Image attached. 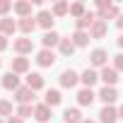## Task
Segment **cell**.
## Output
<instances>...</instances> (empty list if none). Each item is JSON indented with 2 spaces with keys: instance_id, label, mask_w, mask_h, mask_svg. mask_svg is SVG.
Returning <instances> with one entry per match:
<instances>
[{
  "instance_id": "cell-31",
  "label": "cell",
  "mask_w": 123,
  "mask_h": 123,
  "mask_svg": "<svg viewBox=\"0 0 123 123\" xmlns=\"http://www.w3.org/2000/svg\"><path fill=\"white\" fill-rule=\"evenodd\" d=\"M12 7H15V5L10 3V0H0V15H7Z\"/></svg>"
},
{
  "instance_id": "cell-34",
  "label": "cell",
  "mask_w": 123,
  "mask_h": 123,
  "mask_svg": "<svg viewBox=\"0 0 123 123\" xmlns=\"http://www.w3.org/2000/svg\"><path fill=\"white\" fill-rule=\"evenodd\" d=\"M7 123H24V121H22L19 116H10V118H7Z\"/></svg>"
},
{
  "instance_id": "cell-32",
  "label": "cell",
  "mask_w": 123,
  "mask_h": 123,
  "mask_svg": "<svg viewBox=\"0 0 123 123\" xmlns=\"http://www.w3.org/2000/svg\"><path fill=\"white\" fill-rule=\"evenodd\" d=\"M113 68H116V70H123V53H118V55L113 58Z\"/></svg>"
},
{
  "instance_id": "cell-26",
  "label": "cell",
  "mask_w": 123,
  "mask_h": 123,
  "mask_svg": "<svg viewBox=\"0 0 123 123\" xmlns=\"http://www.w3.org/2000/svg\"><path fill=\"white\" fill-rule=\"evenodd\" d=\"M22 19L24 17H31V3H27V0H22V3H15V7H12Z\"/></svg>"
},
{
  "instance_id": "cell-3",
  "label": "cell",
  "mask_w": 123,
  "mask_h": 123,
  "mask_svg": "<svg viewBox=\"0 0 123 123\" xmlns=\"http://www.w3.org/2000/svg\"><path fill=\"white\" fill-rule=\"evenodd\" d=\"M94 22H97V15H94V12H87L85 17L75 19V31H89Z\"/></svg>"
},
{
  "instance_id": "cell-37",
  "label": "cell",
  "mask_w": 123,
  "mask_h": 123,
  "mask_svg": "<svg viewBox=\"0 0 123 123\" xmlns=\"http://www.w3.org/2000/svg\"><path fill=\"white\" fill-rule=\"evenodd\" d=\"M118 118H123V104H121V109H118Z\"/></svg>"
},
{
  "instance_id": "cell-38",
  "label": "cell",
  "mask_w": 123,
  "mask_h": 123,
  "mask_svg": "<svg viewBox=\"0 0 123 123\" xmlns=\"http://www.w3.org/2000/svg\"><path fill=\"white\" fill-rule=\"evenodd\" d=\"M82 123H97V121H92V118H85V121H82Z\"/></svg>"
},
{
  "instance_id": "cell-28",
  "label": "cell",
  "mask_w": 123,
  "mask_h": 123,
  "mask_svg": "<svg viewBox=\"0 0 123 123\" xmlns=\"http://www.w3.org/2000/svg\"><path fill=\"white\" fill-rule=\"evenodd\" d=\"M70 15H73V17H77V19H80V17H85V15H87L85 3H73V5H70Z\"/></svg>"
},
{
  "instance_id": "cell-13",
  "label": "cell",
  "mask_w": 123,
  "mask_h": 123,
  "mask_svg": "<svg viewBox=\"0 0 123 123\" xmlns=\"http://www.w3.org/2000/svg\"><path fill=\"white\" fill-rule=\"evenodd\" d=\"M12 73H17V75H24V73H29V58H24V55H17V58H12Z\"/></svg>"
},
{
  "instance_id": "cell-36",
  "label": "cell",
  "mask_w": 123,
  "mask_h": 123,
  "mask_svg": "<svg viewBox=\"0 0 123 123\" xmlns=\"http://www.w3.org/2000/svg\"><path fill=\"white\" fill-rule=\"evenodd\" d=\"M118 46H121V48H123V34H121V36H118Z\"/></svg>"
},
{
  "instance_id": "cell-29",
  "label": "cell",
  "mask_w": 123,
  "mask_h": 123,
  "mask_svg": "<svg viewBox=\"0 0 123 123\" xmlns=\"http://www.w3.org/2000/svg\"><path fill=\"white\" fill-rule=\"evenodd\" d=\"M51 12H53V17H63V15L70 12V5H68V3H55Z\"/></svg>"
},
{
  "instance_id": "cell-6",
  "label": "cell",
  "mask_w": 123,
  "mask_h": 123,
  "mask_svg": "<svg viewBox=\"0 0 123 123\" xmlns=\"http://www.w3.org/2000/svg\"><path fill=\"white\" fill-rule=\"evenodd\" d=\"M106 58H109V53H106L104 48H94V51L89 53V63H92L94 68H106Z\"/></svg>"
},
{
  "instance_id": "cell-35",
  "label": "cell",
  "mask_w": 123,
  "mask_h": 123,
  "mask_svg": "<svg viewBox=\"0 0 123 123\" xmlns=\"http://www.w3.org/2000/svg\"><path fill=\"white\" fill-rule=\"evenodd\" d=\"M116 24H118V29H121V31H123V15H121V17H118V19H116Z\"/></svg>"
},
{
  "instance_id": "cell-2",
  "label": "cell",
  "mask_w": 123,
  "mask_h": 123,
  "mask_svg": "<svg viewBox=\"0 0 123 123\" xmlns=\"http://www.w3.org/2000/svg\"><path fill=\"white\" fill-rule=\"evenodd\" d=\"M77 82H80V75H77L75 70H63V73H60V87L73 89Z\"/></svg>"
},
{
  "instance_id": "cell-7",
  "label": "cell",
  "mask_w": 123,
  "mask_h": 123,
  "mask_svg": "<svg viewBox=\"0 0 123 123\" xmlns=\"http://www.w3.org/2000/svg\"><path fill=\"white\" fill-rule=\"evenodd\" d=\"M53 12H48V10H41L39 15H36V24L39 27H43L46 31H53Z\"/></svg>"
},
{
  "instance_id": "cell-5",
  "label": "cell",
  "mask_w": 123,
  "mask_h": 123,
  "mask_svg": "<svg viewBox=\"0 0 123 123\" xmlns=\"http://www.w3.org/2000/svg\"><path fill=\"white\" fill-rule=\"evenodd\" d=\"M97 97L104 101V106H113V101L118 99V92H116V87H101Z\"/></svg>"
},
{
  "instance_id": "cell-8",
  "label": "cell",
  "mask_w": 123,
  "mask_h": 123,
  "mask_svg": "<svg viewBox=\"0 0 123 123\" xmlns=\"http://www.w3.org/2000/svg\"><path fill=\"white\" fill-rule=\"evenodd\" d=\"M36 63H39L41 68H51V65L55 63V53H53V51H48V48L39 51V53H36Z\"/></svg>"
},
{
  "instance_id": "cell-12",
  "label": "cell",
  "mask_w": 123,
  "mask_h": 123,
  "mask_svg": "<svg viewBox=\"0 0 123 123\" xmlns=\"http://www.w3.org/2000/svg\"><path fill=\"white\" fill-rule=\"evenodd\" d=\"M99 121H101V123H116V121H118V109L104 106V109L99 111Z\"/></svg>"
},
{
  "instance_id": "cell-33",
  "label": "cell",
  "mask_w": 123,
  "mask_h": 123,
  "mask_svg": "<svg viewBox=\"0 0 123 123\" xmlns=\"http://www.w3.org/2000/svg\"><path fill=\"white\" fill-rule=\"evenodd\" d=\"M5 48H7V36L0 34V51H5Z\"/></svg>"
},
{
  "instance_id": "cell-17",
  "label": "cell",
  "mask_w": 123,
  "mask_h": 123,
  "mask_svg": "<svg viewBox=\"0 0 123 123\" xmlns=\"http://www.w3.org/2000/svg\"><path fill=\"white\" fill-rule=\"evenodd\" d=\"M15 99H17L19 104H31V101H34V92L24 85V87H19V89L15 92Z\"/></svg>"
},
{
  "instance_id": "cell-11",
  "label": "cell",
  "mask_w": 123,
  "mask_h": 123,
  "mask_svg": "<svg viewBox=\"0 0 123 123\" xmlns=\"http://www.w3.org/2000/svg\"><path fill=\"white\" fill-rule=\"evenodd\" d=\"M34 118H36L39 123H48V121H51V106L36 104V106H34Z\"/></svg>"
},
{
  "instance_id": "cell-22",
  "label": "cell",
  "mask_w": 123,
  "mask_h": 123,
  "mask_svg": "<svg viewBox=\"0 0 123 123\" xmlns=\"http://www.w3.org/2000/svg\"><path fill=\"white\" fill-rule=\"evenodd\" d=\"M60 99H63V97H60V92H58V89H48V92H46V97H43V104L53 109V106H58V104H60Z\"/></svg>"
},
{
  "instance_id": "cell-19",
  "label": "cell",
  "mask_w": 123,
  "mask_h": 123,
  "mask_svg": "<svg viewBox=\"0 0 123 123\" xmlns=\"http://www.w3.org/2000/svg\"><path fill=\"white\" fill-rule=\"evenodd\" d=\"M94 99H97V94H94L92 89H87V87L77 92V101H80V106H92Z\"/></svg>"
},
{
  "instance_id": "cell-1",
  "label": "cell",
  "mask_w": 123,
  "mask_h": 123,
  "mask_svg": "<svg viewBox=\"0 0 123 123\" xmlns=\"http://www.w3.org/2000/svg\"><path fill=\"white\" fill-rule=\"evenodd\" d=\"M99 80H104V87H116V82H118V70L106 65V68H101Z\"/></svg>"
},
{
  "instance_id": "cell-15",
  "label": "cell",
  "mask_w": 123,
  "mask_h": 123,
  "mask_svg": "<svg viewBox=\"0 0 123 123\" xmlns=\"http://www.w3.org/2000/svg\"><path fill=\"white\" fill-rule=\"evenodd\" d=\"M27 87H29L31 92L43 89V75H41V73H29V75H27Z\"/></svg>"
},
{
  "instance_id": "cell-21",
  "label": "cell",
  "mask_w": 123,
  "mask_h": 123,
  "mask_svg": "<svg viewBox=\"0 0 123 123\" xmlns=\"http://www.w3.org/2000/svg\"><path fill=\"white\" fill-rule=\"evenodd\" d=\"M58 51L63 53V55H73V53H75V43H73V39H70V36H68V39H65V36H60Z\"/></svg>"
},
{
  "instance_id": "cell-14",
  "label": "cell",
  "mask_w": 123,
  "mask_h": 123,
  "mask_svg": "<svg viewBox=\"0 0 123 123\" xmlns=\"http://www.w3.org/2000/svg\"><path fill=\"white\" fill-rule=\"evenodd\" d=\"M106 29H109V24H106L104 19H97V22L92 24V29H89V36H92V39H104V36H106Z\"/></svg>"
},
{
  "instance_id": "cell-24",
  "label": "cell",
  "mask_w": 123,
  "mask_h": 123,
  "mask_svg": "<svg viewBox=\"0 0 123 123\" xmlns=\"http://www.w3.org/2000/svg\"><path fill=\"white\" fill-rule=\"evenodd\" d=\"M70 39H73L75 48H82V46H87V43H89V39H92V36H89V31H75Z\"/></svg>"
},
{
  "instance_id": "cell-20",
  "label": "cell",
  "mask_w": 123,
  "mask_h": 123,
  "mask_svg": "<svg viewBox=\"0 0 123 123\" xmlns=\"http://www.w3.org/2000/svg\"><path fill=\"white\" fill-rule=\"evenodd\" d=\"M63 121H65V123H82L85 118H82L80 109H65V111H63Z\"/></svg>"
},
{
  "instance_id": "cell-18",
  "label": "cell",
  "mask_w": 123,
  "mask_h": 123,
  "mask_svg": "<svg viewBox=\"0 0 123 123\" xmlns=\"http://www.w3.org/2000/svg\"><path fill=\"white\" fill-rule=\"evenodd\" d=\"M15 31H17V22L12 17H3V19H0V34H3V36L15 34Z\"/></svg>"
},
{
  "instance_id": "cell-40",
  "label": "cell",
  "mask_w": 123,
  "mask_h": 123,
  "mask_svg": "<svg viewBox=\"0 0 123 123\" xmlns=\"http://www.w3.org/2000/svg\"><path fill=\"white\" fill-rule=\"evenodd\" d=\"M0 123H3V121H0Z\"/></svg>"
},
{
  "instance_id": "cell-9",
  "label": "cell",
  "mask_w": 123,
  "mask_h": 123,
  "mask_svg": "<svg viewBox=\"0 0 123 123\" xmlns=\"http://www.w3.org/2000/svg\"><path fill=\"white\" fill-rule=\"evenodd\" d=\"M97 80H99V73H97L94 68H87V70H85V73L80 75V82H82V85H85L87 89H92V87L97 85Z\"/></svg>"
},
{
  "instance_id": "cell-16",
  "label": "cell",
  "mask_w": 123,
  "mask_h": 123,
  "mask_svg": "<svg viewBox=\"0 0 123 123\" xmlns=\"http://www.w3.org/2000/svg\"><path fill=\"white\" fill-rule=\"evenodd\" d=\"M17 29L27 36V34H31L34 29H36V17H24V19H19L17 22Z\"/></svg>"
},
{
  "instance_id": "cell-10",
  "label": "cell",
  "mask_w": 123,
  "mask_h": 123,
  "mask_svg": "<svg viewBox=\"0 0 123 123\" xmlns=\"http://www.w3.org/2000/svg\"><path fill=\"white\" fill-rule=\"evenodd\" d=\"M3 87H5V89L17 92V89L22 87V85H19V75H17V73H12V70H10V73H5V75H3Z\"/></svg>"
},
{
  "instance_id": "cell-25",
  "label": "cell",
  "mask_w": 123,
  "mask_h": 123,
  "mask_svg": "<svg viewBox=\"0 0 123 123\" xmlns=\"http://www.w3.org/2000/svg\"><path fill=\"white\" fill-rule=\"evenodd\" d=\"M41 43H43V48H48V51H51L53 46H58V43H60V36H58L55 31H46V34H43V39H41Z\"/></svg>"
},
{
  "instance_id": "cell-39",
  "label": "cell",
  "mask_w": 123,
  "mask_h": 123,
  "mask_svg": "<svg viewBox=\"0 0 123 123\" xmlns=\"http://www.w3.org/2000/svg\"><path fill=\"white\" fill-rule=\"evenodd\" d=\"M0 65H3V60H0Z\"/></svg>"
},
{
  "instance_id": "cell-4",
  "label": "cell",
  "mask_w": 123,
  "mask_h": 123,
  "mask_svg": "<svg viewBox=\"0 0 123 123\" xmlns=\"http://www.w3.org/2000/svg\"><path fill=\"white\" fill-rule=\"evenodd\" d=\"M15 51L19 53V55H27V53H31L34 51V41L29 39V36H22V39H15Z\"/></svg>"
},
{
  "instance_id": "cell-27",
  "label": "cell",
  "mask_w": 123,
  "mask_h": 123,
  "mask_svg": "<svg viewBox=\"0 0 123 123\" xmlns=\"http://www.w3.org/2000/svg\"><path fill=\"white\" fill-rule=\"evenodd\" d=\"M15 116H19V118L24 121V118L34 116V106H31V104H19V106H17V113H15Z\"/></svg>"
},
{
  "instance_id": "cell-23",
  "label": "cell",
  "mask_w": 123,
  "mask_h": 123,
  "mask_svg": "<svg viewBox=\"0 0 123 123\" xmlns=\"http://www.w3.org/2000/svg\"><path fill=\"white\" fill-rule=\"evenodd\" d=\"M121 15H118V7L116 5H109L106 10H101L99 15H97V19H104V22H109V19H118Z\"/></svg>"
},
{
  "instance_id": "cell-30",
  "label": "cell",
  "mask_w": 123,
  "mask_h": 123,
  "mask_svg": "<svg viewBox=\"0 0 123 123\" xmlns=\"http://www.w3.org/2000/svg\"><path fill=\"white\" fill-rule=\"evenodd\" d=\"M0 116H12V101H7V99H0Z\"/></svg>"
}]
</instances>
